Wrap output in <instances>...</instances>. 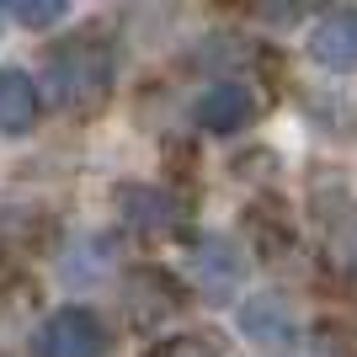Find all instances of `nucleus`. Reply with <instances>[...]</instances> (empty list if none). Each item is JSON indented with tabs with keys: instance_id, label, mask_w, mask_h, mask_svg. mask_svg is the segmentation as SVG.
I'll list each match as a JSON object with an SVG mask.
<instances>
[{
	"instance_id": "10",
	"label": "nucleus",
	"mask_w": 357,
	"mask_h": 357,
	"mask_svg": "<svg viewBox=\"0 0 357 357\" xmlns=\"http://www.w3.org/2000/svg\"><path fill=\"white\" fill-rule=\"evenodd\" d=\"M144 357H213V347L203 342V336H165V342H155Z\"/></svg>"
},
{
	"instance_id": "5",
	"label": "nucleus",
	"mask_w": 357,
	"mask_h": 357,
	"mask_svg": "<svg viewBox=\"0 0 357 357\" xmlns=\"http://www.w3.org/2000/svg\"><path fill=\"white\" fill-rule=\"evenodd\" d=\"M38 112H43V91L27 70H0V139H22L38 128Z\"/></svg>"
},
{
	"instance_id": "9",
	"label": "nucleus",
	"mask_w": 357,
	"mask_h": 357,
	"mask_svg": "<svg viewBox=\"0 0 357 357\" xmlns=\"http://www.w3.org/2000/svg\"><path fill=\"white\" fill-rule=\"evenodd\" d=\"M11 16L22 22V27L43 32V27H54V22H64V16H70V6H64V0H16Z\"/></svg>"
},
{
	"instance_id": "4",
	"label": "nucleus",
	"mask_w": 357,
	"mask_h": 357,
	"mask_svg": "<svg viewBox=\"0 0 357 357\" xmlns=\"http://www.w3.org/2000/svg\"><path fill=\"white\" fill-rule=\"evenodd\" d=\"M310 59L331 75H357V6L326 11L310 32Z\"/></svg>"
},
{
	"instance_id": "1",
	"label": "nucleus",
	"mask_w": 357,
	"mask_h": 357,
	"mask_svg": "<svg viewBox=\"0 0 357 357\" xmlns=\"http://www.w3.org/2000/svg\"><path fill=\"white\" fill-rule=\"evenodd\" d=\"M43 96L70 118L102 112L112 96V48L102 38H64L43 59Z\"/></svg>"
},
{
	"instance_id": "8",
	"label": "nucleus",
	"mask_w": 357,
	"mask_h": 357,
	"mask_svg": "<svg viewBox=\"0 0 357 357\" xmlns=\"http://www.w3.org/2000/svg\"><path fill=\"white\" fill-rule=\"evenodd\" d=\"M118 203H123V219H128V224H139V229H171V219H176L171 197L149 192V187H128V192H123Z\"/></svg>"
},
{
	"instance_id": "11",
	"label": "nucleus",
	"mask_w": 357,
	"mask_h": 357,
	"mask_svg": "<svg viewBox=\"0 0 357 357\" xmlns=\"http://www.w3.org/2000/svg\"><path fill=\"white\" fill-rule=\"evenodd\" d=\"M294 357H347V347L331 336V331H314L310 342H298V352Z\"/></svg>"
},
{
	"instance_id": "7",
	"label": "nucleus",
	"mask_w": 357,
	"mask_h": 357,
	"mask_svg": "<svg viewBox=\"0 0 357 357\" xmlns=\"http://www.w3.org/2000/svg\"><path fill=\"white\" fill-rule=\"evenodd\" d=\"M240 331L261 347H288L294 342V310L278 294H256L240 304Z\"/></svg>"
},
{
	"instance_id": "6",
	"label": "nucleus",
	"mask_w": 357,
	"mask_h": 357,
	"mask_svg": "<svg viewBox=\"0 0 357 357\" xmlns=\"http://www.w3.org/2000/svg\"><path fill=\"white\" fill-rule=\"evenodd\" d=\"M240 272H245V261L235 256L229 240H197L192 245V278L208 298H229L240 288Z\"/></svg>"
},
{
	"instance_id": "3",
	"label": "nucleus",
	"mask_w": 357,
	"mask_h": 357,
	"mask_svg": "<svg viewBox=\"0 0 357 357\" xmlns=\"http://www.w3.org/2000/svg\"><path fill=\"white\" fill-rule=\"evenodd\" d=\"M251 118H256V96H251V86H240V80H219V86H208L192 102V123L213 139H229V134H240V128H251Z\"/></svg>"
},
{
	"instance_id": "2",
	"label": "nucleus",
	"mask_w": 357,
	"mask_h": 357,
	"mask_svg": "<svg viewBox=\"0 0 357 357\" xmlns=\"http://www.w3.org/2000/svg\"><path fill=\"white\" fill-rule=\"evenodd\" d=\"M32 357H107V326L80 304H64L38 326Z\"/></svg>"
}]
</instances>
